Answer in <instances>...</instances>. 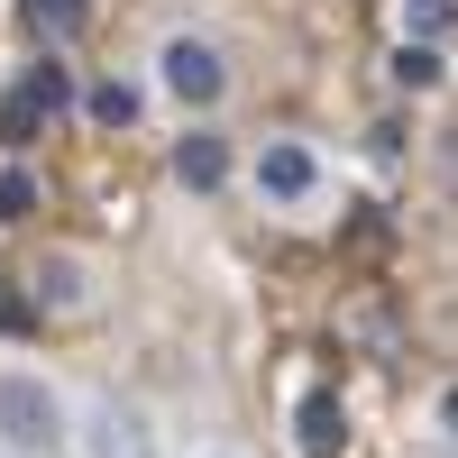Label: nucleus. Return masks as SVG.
Instances as JSON below:
<instances>
[{
  "label": "nucleus",
  "instance_id": "obj_10",
  "mask_svg": "<svg viewBox=\"0 0 458 458\" xmlns=\"http://www.w3.org/2000/svg\"><path fill=\"white\" fill-rule=\"evenodd\" d=\"M394 73H403V83H440V55H431V47H403Z\"/></svg>",
  "mask_w": 458,
  "mask_h": 458
},
{
  "label": "nucleus",
  "instance_id": "obj_7",
  "mask_svg": "<svg viewBox=\"0 0 458 458\" xmlns=\"http://www.w3.org/2000/svg\"><path fill=\"white\" fill-rule=\"evenodd\" d=\"M83 110H92V129H129L138 110H147V92H138V83H120V73H110V83H92V92H83Z\"/></svg>",
  "mask_w": 458,
  "mask_h": 458
},
{
  "label": "nucleus",
  "instance_id": "obj_3",
  "mask_svg": "<svg viewBox=\"0 0 458 458\" xmlns=\"http://www.w3.org/2000/svg\"><path fill=\"white\" fill-rule=\"evenodd\" d=\"M73 449L83 458H157V440H147V412L138 403H83V422H73Z\"/></svg>",
  "mask_w": 458,
  "mask_h": 458
},
{
  "label": "nucleus",
  "instance_id": "obj_6",
  "mask_svg": "<svg viewBox=\"0 0 458 458\" xmlns=\"http://www.w3.org/2000/svg\"><path fill=\"white\" fill-rule=\"evenodd\" d=\"M220 174H229V147H220L211 129H193V138L174 147V183H193V193H211Z\"/></svg>",
  "mask_w": 458,
  "mask_h": 458
},
{
  "label": "nucleus",
  "instance_id": "obj_2",
  "mask_svg": "<svg viewBox=\"0 0 458 458\" xmlns=\"http://www.w3.org/2000/svg\"><path fill=\"white\" fill-rule=\"evenodd\" d=\"M157 83H165V101H183V110H211V101L229 92V64H220V47H211V37H165Z\"/></svg>",
  "mask_w": 458,
  "mask_h": 458
},
{
  "label": "nucleus",
  "instance_id": "obj_11",
  "mask_svg": "<svg viewBox=\"0 0 458 458\" xmlns=\"http://www.w3.org/2000/svg\"><path fill=\"white\" fill-rule=\"evenodd\" d=\"M47 293L73 302V266H64V257H55V266H37V302H47Z\"/></svg>",
  "mask_w": 458,
  "mask_h": 458
},
{
  "label": "nucleus",
  "instance_id": "obj_8",
  "mask_svg": "<svg viewBox=\"0 0 458 458\" xmlns=\"http://www.w3.org/2000/svg\"><path fill=\"white\" fill-rule=\"evenodd\" d=\"M37 211V174L28 165H0V220H28Z\"/></svg>",
  "mask_w": 458,
  "mask_h": 458
},
{
  "label": "nucleus",
  "instance_id": "obj_1",
  "mask_svg": "<svg viewBox=\"0 0 458 458\" xmlns=\"http://www.w3.org/2000/svg\"><path fill=\"white\" fill-rule=\"evenodd\" d=\"M0 440H10L19 458H47L55 440H73L64 431V394L37 367H0Z\"/></svg>",
  "mask_w": 458,
  "mask_h": 458
},
{
  "label": "nucleus",
  "instance_id": "obj_12",
  "mask_svg": "<svg viewBox=\"0 0 458 458\" xmlns=\"http://www.w3.org/2000/svg\"><path fill=\"white\" fill-rule=\"evenodd\" d=\"M37 28H73V0H37Z\"/></svg>",
  "mask_w": 458,
  "mask_h": 458
},
{
  "label": "nucleus",
  "instance_id": "obj_4",
  "mask_svg": "<svg viewBox=\"0 0 458 458\" xmlns=\"http://www.w3.org/2000/svg\"><path fill=\"white\" fill-rule=\"evenodd\" d=\"M312 183H321L312 147H293V138H266L257 147V193L266 202H312Z\"/></svg>",
  "mask_w": 458,
  "mask_h": 458
},
{
  "label": "nucleus",
  "instance_id": "obj_5",
  "mask_svg": "<svg viewBox=\"0 0 458 458\" xmlns=\"http://www.w3.org/2000/svg\"><path fill=\"white\" fill-rule=\"evenodd\" d=\"M293 440H302V458H339V449H349V412H339V394H302Z\"/></svg>",
  "mask_w": 458,
  "mask_h": 458
},
{
  "label": "nucleus",
  "instance_id": "obj_9",
  "mask_svg": "<svg viewBox=\"0 0 458 458\" xmlns=\"http://www.w3.org/2000/svg\"><path fill=\"white\" fill-rule=\"evenodd\" d=\"M449 19H458V0H403V28L412 37H440Z\"/></svg>",
  "mask_w": 458,
  "mask_h": 458
},
{
  "label": "nucleus",
  "instance_id": "obj_13",
  "mask_svg": "<svg viewBox=\"0 0 458 458\" xmlns=\"http://www.w3.org/2000/svg\"><path fill=\"white\" fill-rule=\"evenodd\" d=\"M193 458H239V449H193Z\"/></svg>",
  "mask_w": 458,
  "mask_h": 458
}]
</instances>
